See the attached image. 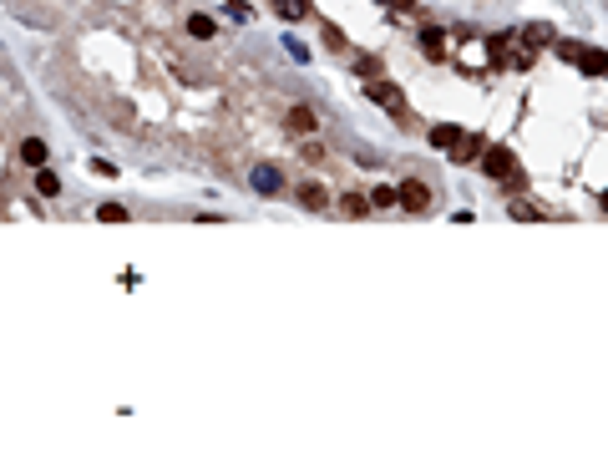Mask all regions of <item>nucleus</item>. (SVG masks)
Here are the masks:
<instances>
[{
	"mask_svg": "<svg viewBox=\"0 0 608 451\" xmlns=\"http://www.w3.org/2000/svg\"><path fill=\"white\" fill-rule=\"evenodd\" d=\"M482 173H487L492 183H502L507 193H517V188L527 183V178H523V162H517L502 142H487V153H482Z\"/></svg>",
	"mask_w": 608,
	"mask_h": 451,
	"instance_id": "nucleus-1",
	"label": "nucleus"
},
{
	"mask_svg": "<svg viewBox=\"0 0 608 451\" xmlns=\"http://www.w3.org/2000/svg\"><path fill=\"white\" fill-rule=\"evenodd\" d=\"M562 56H568L573 67L593 71V76H608V51H598V46H578V41H568V46H562Z\"/></svg>",
	"mask_w": 608,
	"mask_h": 451,
	"instance_id": "nucleus-2",
	"label": "nucleus"
},
{
	"mask_svg": "<svg viewBox=\"0 0 608 451\" xmlns=\"http://www.w3.org/2000/svg\"><path fill=\"white\" fill-rule=\"evenodd\" d=\"M365 97H371L375 106H385V112L390 117H406V97H401V87H396V81H371V87H365Z\"/></svg>",
	"mask_w": 608,
	"mask_h": 451,
	"instance_id": "nucleus-3",
	"label": "nucleus"
},
{
	"mask_svg": "<svg viewBox=\"0 0 608 451\" xmlns=\"http://www.w3.org/2000/svg\"><path fill=\"white\" fill-rule=\"evenodd\" d=\"M401 208H406V213H426V208H431V188H426L421 178H406V183H401Z\"/></svg>",
	"mask_w": 608,
	"mask_h": 451,
	"instance_id": "nucleus-4",
	"label": "nucleus"
},
{
	"mask_svg": "<svg viewBox=\"0 0 608 451\" xmlns=\"http://www.w3.org/2000/svg\"><path fill=\"white\" fill-rule=\"evenodd\" d=\"M269 11L284 20V26H299V20H310V15H315L310 0H269Z\"/></svg>",
	"mask_w": 608,
	"mask_h": 451,
	"instance_id": "nucleus-5",
	"label": "nucleus"
},
{
	"mask_svg": "<svg viewBox=\"0 0 608 451\" xmlns=\"http://www.w3.org/2000/svg\"><path fill=\"white\" fill-rule=\"evenodd\" d=\"M482 153H487V142H482V132H462V137L451 142V162H476V158H482Z\"/></svg>",
	"mask_w": 608,
	"mask_h": 451,
	"instance_id": "nucleus-6",
	"label": "nucleus"
},
{
	"mask_svg": "<svg viewBox=\"0 0 608 451\" xmlns=\"http://www.w3.org/2000/svg\"><path fill=\"white\" fill-rule=\"evenodd\" d=\"M249 183H254V193H264V198H274V193H284V178H279V167H274V162H258Z\"/></svg>",
	"mask_w": 608,
	"mask_h": 451,
	"instance_id": "nucleus-7",
	"label": "nucleus"
},
{
	"mask_svg": "<svg viewBox=\"0 0 608 451\" xmlns=\"http://www.w3.org/2000/svg\"><path fill=\"white\" fill-rule=\"evenodd\" d=\"M284 127H289L294 137H310L315 127H319V117L310 112V106H289V112H284Z\"/></svg>",
	"mask_w": 608,
	"mask_h": 451,
	"instance_id": "nucleus-8",
	"label": "nucleus"
},
{
	"mask_svg": "<svg viewBox=\"0 0 608 451\" xmlns=\"http://www.w3.org/2000/svg\"><path fill=\"white\" fill-rule=\"evenodd\" d=\"M299 203L310 208V213H319V208H330V193H324V183L304 178V183H299Z\"/></svg>",
	"mask_w": 608,
	"mask_h": 451,
	"instance_id": "nucleus-9",
	"label": "nucleus"
},
{
	"mask_svg": "<svg viewBox=\"0 0 608 451\" xmlns=\"http://www.w3.org/2000/svg\"><path fill=\"white\" fill-rule=\"evenodd\" d=\"M421 51H426V61H446V36L436 26H426L421 31Z\"/></svg>",
	"mask_w": 608,
	"mask_h": 451,
	"instance_id": "nucleus-10",
	"label": "nucleus"
},
{
	"mask_svg": "<svg viewBox=\"0 0 608 451\" xmlns=\"http://www.w3.org/2000/svg\"><path fill=\"white\" fill-rule=\"evenodd\" d=\"M371 208H375V203L365 198V193H340V213H345V218H365Z\"/></svg>",
	"mask_w": 608,
	"mask_h": 451,
	"instance_id": "nucleus-11",
	"label": "nucleus"
},
{
	"mask_svg": "<svg viewBox=\"0 0 608 451\" xmlns=\"http://www.w3.org/2000/svg\"><path fill=\"white\" fill-rule=\"evenodd\" d=\"M188 36L193 41H213V36H219V20H213V15H188Z\"/></svg>",
	"mask_w": 608,
	"mask_h": 451,
	"instance_id": "nucleus-12",
	"label": "nucleus"
},
{
	"mask_svg": "<svg viewBox=\"0 0 608 451\" xmlns=\"http://www.w3.org/2000/svg\"><path fill=\"white\" fill-rule=\"evenodd\" d=\"M20 162H26V167H46V142L26 137V142H20Z\"/></svg>",
	"mask_w": 608,
	"mask_h": 451,
	"instance_id": "nucleus-13",
	"label": "nucleus"
},
{
	"mask_svg": "<svg viewBox=\"0 0 608 451\" xmlns=\"http://www.w3.org/2000/svg\"><path fill=\"white\" fill-rule=\"evenodd\" d=\"M462 137V127H451V122H441V127H431V147H441V153H451V142Z\"/></svg>",
	"mask_w": 608,
	"mask_h": 451,
	"instance_id": "nucleus-14",
	"label": "nucleus"
},
{
	"mask_svg": "<svg viewBox=\"0 0 608 451\" xmlns=\"http://www.w3.org/2000/svg\"><path fill=\"white\" fill-rule=\"evenodd\" d=\"M36 193H41V198H56V193H61V178L51 173V167H36Z\"/></svg>",
	"mask_w": 608,
	"mask_h": 451,
	"instance_id": "nucleus-15",
	"label": "nucleus"
},
{
	"mask_svg": "<svg viewBox=\"0 0 608 451\" xmlns=\"http://www.w3.org/2000/svg\"><path fill=\"white\" fill-rule=\"evenodd\" d=\"M355 71H360L365 81H380V76H385V61H380V56H355Z\"/></svg>",
	"mask_w": 608,
	"mask_h": 451,
	"instance_id": "nucleus-16",
	"label": "nucleus"
},
{
	"mask_svg": "<svg viewBox=\"0 0 608 451\" xmlns=\"http://www.w3.org/2000/svg\"><path fill=\"white\" fill-rule=\"evenodd\" d=\"M371 203H375V208H396V203H401V188H385V183L371 188Z\"/></svg>",
	"mask_w": 608,
	"mask_h": 451,
	"instance_id": "nucleus-17",
	"label": "nucleus"
},
{
	"mask_svg": "<svg viewBox=\"0 0 608 451\" xmlns=\"http://www.w3.org/2000/svg\"><path fill=\"white\" fill-rule=\"evenodd\" d=\"M97 218H102V223H127L132 213H127L122 203H102V208H97Z\"/></svg>",
	"mask_w": 608,
	"mask_h": 451,
	"instance_id": "nucleus-18",
	"label": "nucleus"
},
{
	"mask_svg": "<svg viewBox=\"0 0 608 451\" xmlns=\"http://www.w3.org/2000/svg\"><path fill=\"white\" fill-rule=\"evenodd\" d=\"M223 15L244 26V20H254V6H249V0H228V6H223Z\"/></svg>",
	"mask_w": 608,
	"mask_h": 451,
	"instance_id": "nucleus-19",
	"label": "nucleus"
},
{
	"mask_svg": "<svg viewBox=\"0 0 608 451\" xmlns=\"http://www.w3.org/2000/svg\"><path fill=\"white\" fill-rule=\"evenodd\" d=\"M523 36H527V46H553V26H542V20H537V26H527Z\"/></svg>",
	"mask_w": 608,
	"mask_h": 451,
	"instance_id": "nucleus-20",
	"label": "nucleus"
},
{
	"mask_svg": "<svg viewBox=\"0 0 608 451\" xmlns=\"http://www.w3.org/2000/svg\"><path fill=\"white\" fill-rule=\"evenodd\" d=\"M512 218H523V223H537V218H548L542 208H532V203H512Z\"/></svg>",
	"mask_w": 608,
	"mask_h": 451,
	"instance_id": "nucleus-21",
	"label": "nucleus"
},
{
	"mask_svg": "<svg viewBox=\"0 0 608 451\" xmlns=\"http://www.w3.org/2000/svg\"><path fill=\"white\" fill-rule=\"evenodd\" d=\"M284 51H289V56L299 61V67H304V61H310V46H304L299 36H284Z\"/></svg>",
	"mask_w": 608,
	"mask_h": 451,
	"instance_id": "nucleus-22",
	"label": "nucleus"
},
{
	"mask_svg": "<svg viewBox=\"0 0 608 451\" xmlns=\"http://www.w3.org/2000/svg\"><path fill=\"white\" fill-rule=\"evenodd\" d=\"M92 173H97V178H117V167L106 162V158H92Z\"/></svg>",
	"mask_w": 608,
	"mask_h": 451,
	"instance_id": "nucleus-23",
	"label": "nucleus"
},
{
	"mask_svg": "<svg viewBox=\"0 0 608 451\" xmlns=\"http://www.w3.org/2000/svg\"><path fill=\"white\" fill-rule=\"evenodd\" d=\"M390 6H396V11H416V0H390Z\"/></svg>",
	"mask_w": 608,
	"mask_h": 451,
	"instance_id": "nucleus-24",
	"label": "nucleus"
},
{
	"mask_svg": "<svg viewBox=\"0 0 608 451\" xmlns=\"http://www.w3.org/2000/svg\"><path fill=\"white\" fill-rule=\"evenodd\" d=\"M598 208H603V213H608V188H603V198H598Z\"/></svg>",
	"mask_w": 608,
	"mask_h": 451,
	"instance_id": "nucleus-25",
	"label": "nucleus"
},
{
	"mask_svg": "<svg viewBox=\"0 0 608 451\" xmlns=\"http://www.w3.org/2000/svg\"><path fill=\"white\" fill-rule=\"evenodd\" d=\"M380 6H390V0H380Z\"/></svg>",
	"mask_w": 608,
	"mask_h": 451,
	"instance_id": "nucleus-26",
	"label": "nucleus"
}]
</instances>
